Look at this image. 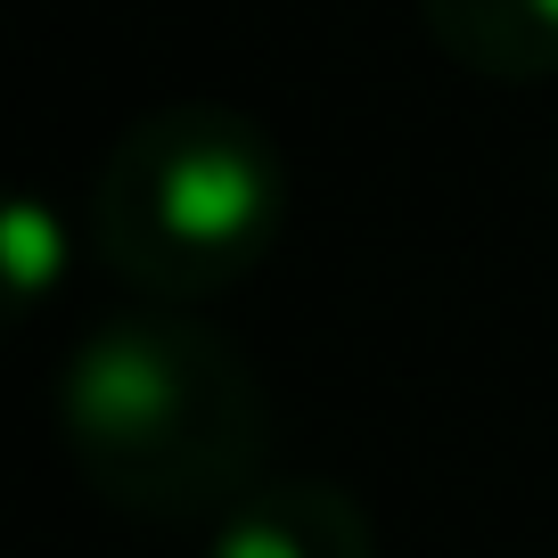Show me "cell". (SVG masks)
Returning a JSON list of instances; mask_svg holds the SVG:
<instances>
[{
  "mask_svg": "<svg viewBox=\"0 0 558 558\" xmlns=\"http://www.w3.org/2000/svg\"><path fill=\"white\" fill-rule=\"evenodd\" d=\"M436 17L485 66H550L558 58V0H436Z\"/></svg>",
  "mask_w": 558,
  "mask_h": 558,
  "instance_id": "obj_4",
  "label": "cell"
},
{
  "mask_svg": "<svg viewBox=\"0 0 558 558\" xmlns=\"http://www.w3.org/2000/svg\"><path fill=\"white\" fill-rule=\"evenodd\" d=\"M222 558H362V525L320 493L271 501L222 534Z\"/></svg>",
  "mask_w": 558,
  "mask_h": 558,
  "instance_id": "obj_3",
  "label": "cell"
},
{
  "mask_svg": "<svg viewBox=\"0 0 558 558\" xmlns=\"http://www.w3.org/2000/svg\"><path fill=\"white\" fill-rule=\"evenodd\" d=\"M263 197L271 190H263L255 140L222 116H197L165 148L123 157L107 206H116V239L132 246L123 263L157 279H206L222 263H239V246L263 222Z\"/></svg>",
  "mask_w": 558,
  "mask_h": 558,
  "instance_id": "obj_2",
  "label": "cell"
},
{
  "mask_svg": "<svg viewBox=\"0 0 558 558\" xmlns=\"http://www.w3.org/2000/svg\"><path fill=\"white\" fill-rule=\"evenodd\" d=\"M83 460L132 501H181L239 469L246 395L206 345L173 329H123L74 369Z\"/></svg>",
  "mask_w": 558,
  "mask_h": 558,
  "instance_id": "obj_1",
  "label": "cell"
}]
</instances>
